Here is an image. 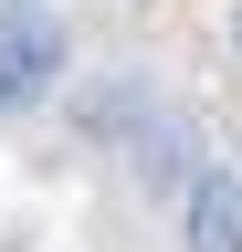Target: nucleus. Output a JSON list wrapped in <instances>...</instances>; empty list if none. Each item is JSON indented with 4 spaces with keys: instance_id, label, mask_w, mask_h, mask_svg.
<instances>
[{
    "instance_id": "obj_1",
    "label": "nucleus",
    "mask_w": 242,
    "mask_h": 252,
    "mask_svg": "<svg viewBox=\"0 0 242 252\" xmlns=\"http://www.w3.org/2000/svg\"><path fill=\"white\" fill-rule=\"evenodd\" d=\"M64 21H42V11H0V116H32L53 84H64Z\"/></svg>"
},
{
    "instance_id": "obj_2",
    "label": "nucleus",
    "mask_w": 242,
    "mask_h": 252,
    "mask_svg": "<svg viewBox=\"0 0 242 252\" xmlns=\"http://www.w3.org/2000/svg\"><path fill=\"white\" fill-rule=\"evenodd\" d=\"M179 242H190V252H242V179H232V168L190 179V210H179Z\"/></svg>"
},
{
    "instance_id": "obj_3",
    "label": "nucleus",
    "mask_w": 242,
    "mask_h": 252,
    "mask_svg": "<svg viewBox=\"0 0 242 252\" xmlns=\"http://www.w3.org/2000/svg\"><path fill=\"white\" fill-rule=\"evenodd\" d=\"M0 11H32V0H0Z\"/></svg>"
},
{
    "instance_id": "obj_4",
    "label": "nucleus",
    "mask_w": 242,
    "mask_h": 252,
    "mask_svg": "<svg viewBox=\"0 0 242 252\" xmlns=\"http://www.w3.org/2000/svg\"><path fill=\"white\" fill-rule=\"evenodd\" d=\"M232 42H242V11H232Z\"/></svg>"
}]
</instances>
